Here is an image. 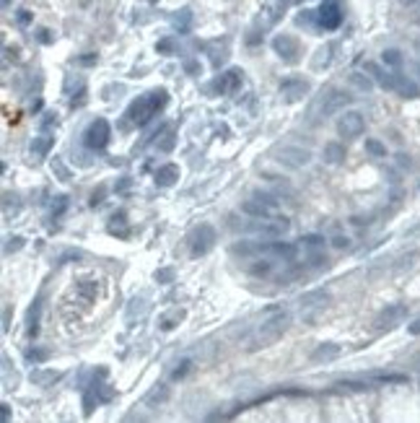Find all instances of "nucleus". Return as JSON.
Masks as SVG:
<instances>
[{
    "label": "nucleus",
    "instance_id": "nucleus-44",
    "mask_svg": "<svg viewBox=\"0 0 420 423\" xmlns=\"http://www.w3.org/2000/svg\"><path fill=\"white\" fill-rule=\"evenodd\" d=\"M402 6H415V3H420V0H400Z\"/></svg>",
    "mask_w": 420,
    "mask_h": 423
},
{
    "label": "nucleus",
    "instance_id": "nucleus-14",
    "mask_svg": "<svg viewBox=\"0 0 420 423\" xmlns=\"http://www.w3.org/2000/svg\"><path fill=\"white\" fill-rule=\"evenodd\" d=\"M373 81H376L381 88H389V91H394V73H387L381 65H376V62H366V68H363Z\"/></svg>",
    "mask_w": 420,
    "mask_h": 423
},
{
    "label": "nucleus",
    "instance_id": "nucleus-10",
    "mask_svg": "<svg viewBox=\"0 0 420 423\" xmlns=\"http://www.w3.org/2000/svg\"><path fill=\"white\" fill-rule=\"evenodd\" d=\"M317 18H319V24H322L327 31H332V29H337V26L342 24V13H340L337 3H332V0H327V3L319 6Z\"/></svg>",
    "mask_w": 420,
    "mask_h": 423
},
{
    "label": "nucleus",
    "instance_id": "nucleus-15",
    "mask_svg": "<svg viewBox=\"0 0 420 423\" xmlns=\"http://www.w3.org/2000/svg\"><path fill=\"white\" fill-rule=\"evenodd\" d=\"M394 91L400 96H405V99H415V96H420V86L412 78H407V76L394 73Z\"/></svg>",
    "mask_w": 420,
    "mask_h": 423
},
{
    "label": "nucleus",
    "instance_id": "nucleus-11",
    "mask_svg": "<svg viewBox=\"0 0 420 423\" xmlns=\"http://www.w3.org/2000/svg\"><path fill=\"white\" fill-rule=\"evenodd\" d=\"M402 317H405V306L402 304H392V306L381 309L379 314H376L373 327H376V330H389V327H394L397 322H400Z\"/></svg>",
    "mask_w": 420,
    "mask_h": 423
},
{
    "label": "nucleus",
    "instance_id": "nucleus-4",
    "mask_svg": "<svg viewBox=\"0 0 420 423\" xmlns=\"http://www.w3.org/2000/svg\"><path fill=\"white\" fill-rule=\"evenodd\" d=\"M329 301H332V296H329L327 291H322V288H317V291H306V294L298 299L301 317L312 320L314 314H322V311L329 306Z\"/></svg>",
    "mask_w": 420,
    "mask_h": 423
},
{
    "label": "nucleus",
    "instance_id": "nucleus-5",
    "mask_svg": "<svg viewBox=\"0 0 420 423\" xmlns=\"http://www.w3.org/2000/svg\"><path fill=\"white\" fill-rule=\"evenodd\" d=\"M213 244H215V229L203 224V226H197L192 234H189V252L192 257H203L213 250Z\"/></svg>",
    "mask_w": 420,
    "mask_h": 423
},
{
    "label": "nucleus",
    "instance_id": "nucleus-45",
    "mask_svg": "<svg viewBox=\"0 0 420 423\" xmlns=\"http://www.w3.org/2000/svg\"><path fill=\"white\" fill-rule=\"evenodd\" d=\"M410 332H415V335H417V332H420V322H415V325L410 327Z\"/></svg>",
    "mask_w": 420,
    "mask_h": 423
},
{
    "label": "nucleus",
    "instance_id": "nucleus-21",
    "mask_svg": "<svg viewBox=\"0 0 420 423\" xmlns=\"http://www.w3.org/2000/svg\"><path fill=\"white\" fill-rule=\"evenodd\" d=\"M270 252L275 257H280V260H293L296 252H298V247H296V244H288V241H273L270 244Z\"/></svg>",
    "mask_w": 420,
    "mask_h": 423
},
{
    "label": "nucleus",
    "instance_id": "nucleus-47",
    "mask_svg": "<svg viewBox=\"0 0 420 423\" xmlns=\"http://www.w3.org/2000/svg\"><path fill=\"white\" fill-rule=\"evenodd\" d=\"M415 50H417V55H420V42H415Z\"/></svg>",
    "mask_w": 420,
    "mask_h": 423
},
{
    "label": "nucleus",
    "instance_id": "nucleus-18",
    "mask_svg": "<svg viewBox=\"0 0 420 423\" xmlns=\"http://www.w3.org/2000/svg\"><path fill=\"white\" fill-rule=\"evenodd\" d=\"M301 244L306 247V252L312 255L314 262H322V257L317 255L319 250H324V236H322V234H306V236L301 239Z\"/></svg>",
    "mask_w": 420,
    "mask_h": 423
},
{
    "label": "nucleus",
    "instance_id": "nucleus-28",
    "mask_svg": "<svg viewBox=\"0 0 420 423\" xmlns=\"http://www.w3.org/2000/svg\"><path fill=\"white\" fill-rule=\"evenodd\" d=\"M257 250H259V247H257L254 241H239L236 247H234V255H254Z\"/></svg>",
    "mask_w": 420,
    "mask_h": 423
},
{
    "label": "nucleus",
    "instance_id": "nucleus-40",
    "mask_svg": "<svg viewBox=\"0 0 420 423\" xmlns=\"http://www.w3.org/2000/svg\"><path fill=\"white\" fill-rule=\"evenodd\" d=\"M0 410H3V413H0V418H3V420H11V408H8V405H3Z\"/></svg>",
    "mask_w": 420,
    "mask_h": 423
},
{
    "label": "nucleus",
    "instance_id": "nucleus-46",
    "mask_svg": "<svg viewBox=\"0 0 420 423\" xmlns=\"http://www.w3.org/2000/svg\"><path fill=\"white\" fill-rule=\"evenodd\" d=\"M415 24H420V8H417V13H415Z\"/></svg>",
    "mask_w": 420,
    "mask_h": 423
},
{
    "label": "nucleus",
    "instance_id": "nucleus-43",
    "mask_svg": "<svg viewBox=\"0 0 420 423\" xmlns=\"http://www.w3.org/2000/svg\"><path fill=\"white\" fill-rule=\"evenodd\" d=\"M184 68H187V73H197V70H200V68H197V62H187Z\"/></svg>",
    "mask_w": 420,
    "mask_h": 423
},
{
    "label": "nucleus",
    "instance_id": "nucleus-36",
    "mask_svg": "<svg viewBox=\"0 0 420 423\" xmlns=\"http://www.w3.org/2000/svg\"><path fill=\"white\" fill-rule=\"evenodd\" d=\"M189 366H192L189 361H182V366H179V369H176V371H174V379H182V376L187 374V369H189Z\"/></svg>",
    "mask_w": 420,
    "mask_h": 423
},
{
    "label": "nucleus",
    "instance_id": "nucleus-19",
    "mask_svg": "<svg viewBox=\"0 0 420 423\" xmlns=\"http://www.w3.org/2000/svg\"><path fill=\"white\" fill-rule=\"evenodd\" d=\"M156 182H159L161 187H171L174 182H179V166H176V164L161 166V169L156 171Z\"/></svg>",
    "mask_w": 420,
    "mask_h": 423
},
{
    "label": "nucleus",
    "instance_id": "nucleus-42",
    "mask_svg": "<svg viewBox=\"0 0 420 423\" xmlns=\"http://www.w3.org/2000/svg\"><path fill=\"white\" fill-rule=\"evenodd\" d=\"M29 18H31V16H29L26 11H21V13H18V21H21V24H29Z\"/></svg>",
    "mask_w": 420,
    "mask_h": 423
},
{
    "label": "nucleus",
    "instance_id": "nucleus-9",
    "mask_svg": "<svg viewBox=\"0 0 420 423\" xmlns=\"http://www.w3.org/2000/svg\"><path fill=\"white\" fill-rule=\"evenodd\" d=\"M280 94H283L285 101H291V104L301 101L309 94V81H303V78H285L280 83Z\"/></svg>",
    "mask_w": 420,
    "mask_h": 423
},
{
    "label": "nucleus",
    "instance_id": "nucleus-41",
    "mask_svg": "<svg viewBox=\"0 0 420 423\" xmlns=\"http://www.w3.org/2000/svg\"><path fill=\"white\" fill-rule=\"evenodd\" d=\"M81 62H83V65H94V62H96V55H86Z\"/></svg>",
    "mask_w": 420,
    "mask_h": 423
},
{
    "label": "nucleus",
    "instance_id": "nucleus-13",
    "mask_svg": "<svg viewBox=\"0 0 420 423\" xmlns=\"http://www.w3.org/2000/svg\"><path fill=\"white\" fill-rule=\"evenodd\" d=\"M241 210H244L247 216H252V218L268 221V218H275V210H278V208L262 203V200H257V197H252V200H247V203H241Z\"/></svg>",
    "mask_w": 420,
    "mask_h": 423
},
{
    "label": "nucleus",
    "instance_id": "nucleus-24",
    "mask_svg": "<svg viewBox=\"0 0 420 423\" xmlns=\"http://www.w3.org/2000/svg\"><path fill=\"white\" fill-rule=\"evenodd\" d=\"M381 60H384L387 68H400V65H402V55H400V50H384Z\"/></svg>",
    "mask_w": 420,
    "mask_h": 423
},
{
    "label": "nucleus",
    "instance_id": "nucleus-25",
    "mask_svg": "<svg viewBox=\"0 0 420 423\" xmlns=\"http://www.w3.org/2000/svg\"><path fill=\"white\" fill-rule=\"evenodd\" d=\"M57 376H60L57 371H34V374H31V382H36V384L44 387V384H52Z\"/></svg>",
    "mask_w": 420,
    "mask_h": 423
},
{
    "label": "nucleus",
    "instance_id": "nucleus-16",
    "mask_svg": "<svg viewBox=\"0 0 420 423\" xmlns=\"http://www.w3.org/2000/svg\"><path fill=\"white\" fill-rule=\"evenodd\" d=\"M241 78H244V73H241L239 68H231V70H226L223 76L218 78V83H215V88L220 94H228V91H234V88L241 83Z\"/></svg>",
    "mask_w": 420,
    "mask_h": 423
},
{
    "label": "nucleus",
    "instance_id": "nucleus-48",
    "mask_svg": "<svg viewBox=\"0 0 420 423\" xmlns=\"http://www.w3.org/2000/svg\"><path fill=\"white\" fill-rule=\"evenodd\" d=\"M150 3H156V0H150Z\"/></svg>",
    "mask_w": 420,
    "mask_h": 423
},
{
    "label": "nucleus",
    "instance_id": "nucleus-26",
    "mask_svg": "<svg viewBox=\"0 0 420 423\" xmlns=\"http://www.w3.org/2000/svg\"><path fill=\"white\" fill-rule=\"evenodd\" d=\"M350 83L356 86V88H361V91H371V88H373V81H371L368 76H363V73H353V76H350Z\"/></svg>",
    "mask_w": 420,
    "mask_h": 423
},
{
    "label": "nucleus",
    "instance_id": "nucleus-33",
    "mask_svg": "<svg viewBox=\"0 0 420 423\" xmlns=\"http://www.w3.org/2000/svg\"><path fill=\"white\" fill-rule=\"evenodd\" d=\"M156 50L166 55V52H171V50H174V42H171V39H164V42H159V44H156Z\"/></svg>",
    "mask_w": 420,
    "mask_h": 423
},
{
    "label": "nucleus",
    "instance_id": "nucleus-34",
    "mask_svg": "<svg viewBox=\"0 0 420 423\" xmlns=\"http://www.w3.org/2000/svg\"><path fill=\"white\" fill-rule=\"evenodd\" d=\"M171 278H174V270H159V273H156V280H159V283H166V280H171Z\"/></svg>",
    "mask_w": 420,
    "mask_h": 423
},
{
    "label": "nucleus",
    "instance_id": "nucleus-22",
    "mask_svg": "<svg viewBox=\"0 0 420 423\" xmlns=\"http://www.w3.org/2000/svg\"><path fill=\"white\" fill-rule=\"evenodd\" d=\"M50 146H52L50 138H34V140H31V156H36V159H44V156H47V151H50Z\"/></svg>",
    "mask_w": 420,
    "mask_h": 423
},
{
    "label": "nucleus",
    "instance_id": "nucleus-39",
    "mask_svg": "<svg viewBox=\"0 0 420 423\" xmlns=\"http://www.w3.org/2000/svg\"><path fill=\"white\" fill-rule=\"evenodd\" d=\"M29 359H31V361H44V359H47V353H39V350H29Z\"/></svg>",
    "mask_w": 420,
    "mask_h": 423
},
{
    "label": "nucleus",
    "instance_id": "nucleus-35",
    "mask_svg": "<svg viewBox=\"0 0 420 423\" xmlns=\"http://www.w3.org/2000/svg\"><path fill=\"white\" fill-rule=\"evenodd\" d=\"M182 317H184V311H174L169 320H164V330H171V322H174V320H182Z\"/></svg>",
    "mask_w": 420,
    "mask_h": 423
},
{
    "label": "nucleus",
    "instance_id": "nucleus-2",
    "mask_svg": "<svg viewBox=\"0 0 420 423\" xmlns=\"http://www.w3.org/2000/svg\"><path fill=\"white\" fill-rule=\"evenodd\" d=\"M166 101H169V94L164 91V88H159V91H153V94L138 99L135 104L130 107V120L135 122V125H145L153 115L159 112V109L166 107Z\"/></svg>",
    "mask_w": 420,
    "mask_h": 423
},
{
    "label": "nucleus",
    "instance_id": "nucleus-29",
    "mask_svg": "<svg viewBox=\"0 0 420 423\" xmlns=\"http://www.w3.org/2000/svg\"><path fill=\"white\" fill-rule=\"evenodd\" d=\"M169 397V392H166V387H156V392H150L148 395V400H145V403L148 405H156V403H164V400Z\"/></svg>",
    "mask_w": 420,
    "mask_h": 423
},
{
    "label": "nucleus",
    "instance_id": "nucleus-12",
    "mask_svg": "<svg viewBox=\"0 0 420 423\" xmlns=\"http://www.w3.org/2000/svg\"><path fill=\"white\" fill-rule=\"evenodd\" d=\"M273 50H275L283 60L293 62V60H296V55H298V42H296L291 34H280V37H275V39H273Z\"/></svg>",
    "mask_w": 420,
    "mask_h": 423
},
{
    "label": "nucleus",
    "instance_id": "nucleus-37",
    "mask_svg": "<svg viewBox=\"0 0 420 423\" xmlns=\"http://www.w3.org/2000/svg\"><path fill=\"white\" fill-rule=\"evenodd\" d=\"M21 244H24V239H21V236H16V239H8V247H6V252H11V250H21Z\"/></svg>",
    "mask_w": 420,
    "mask_h": 423
},
{
    "label": "nucleus",
    "instance_id": "nucleus-32",
    "mask_svg": "<svg viewBox=\"0 0 420 423\" xmlns=\"http://www.w3.org/2000/svg\"><path fill=\"white\" fill-rule=\"evenodd\" d=\"M252 273H254V275H268V273H270V262H254Z\"/></svg>",
    "mask_w": 420,
    "mask_h": 423
},
{
    "label": "nucleus",
    "instance_id": "nucleus-6",
    "mask_svg": "<svg viewBox=\"0 0 420 423\" xmlns=\"http://www.w3.org/2000/svg\"><path fill=\"white\" fill-rule=\"evenodd\" d=\"M363 130H366V120H363L361 112H356V109H350V112H345V115L337 120V135H340L342 140L358 138Z\"/></svg>",
    "mask_w": 420,
    "mask_h": 423
},
{
    "label": "nucleus",
    "instance_id": "nucleus-7",
    "mask_svg": "<svg viewBox=\"0 0 420 423\" xmlns=\"http://www.w3.org/2000/svg\"><path fill=\"white\" fill-rule=\"evenodd\" d=\"M278 161L288 169H303L312 161V151L301 148V146H283V148H278Z\"/></svg>",
    "mask_w": 420,
    "mask_h": 423
},
{
    "label": "nucleus",
    "instance_id": "nucleus-38",
    "mask_svg": "<svg viewBox=\"0 0 420 423\" xmlns=\"http://www.w3.org/2000/svg\"><path fill=\"white\" fill-rule=\"evenodd\" d=\"M332 244H335V247H337V250H342V247H348V244H350V241H348V236H340V234H335Z\"/></svg>",
    "mask_w": 420,
    "mask_h": 423
},
{
    "label": "nucleus",
    "instance_id": "nucleus-17",
    "mask_svg": "<svg viewBox=\"0 0 420 423\" xmlns=\"http://www.w3.org/2000/svg\"><path fill=\"white\" fill-rule=\"evenodd\" d=\"M337 356H340V345H335V343H322V345H317V350L312 353V361L327 364V361H335Z\"/></svg>",
    "mask_w": 420,
    "mask_h": 423
},
{
    "label": "nucleus",
    "instance_id": "nucleus-3",
    "mask_svg": "<svg viewBox=\"0 0 420 423\" xmlns=\"http://www.w3.org/2000/svg\"><path fill=\"white\" fill-rule=\"evenodd\" d=\"M350 101V96L345 91H340V88H332V91H327L324 96L317 99V104L312 107V112H309V117H312V122H319L329 115H335L337 109H342L345 104Z\"/></svg>",
    "mask_w": 420,
    "mask_h": 423
},
{
    "label": "nucleus",
    "instance_id": "nucleus-20",
    "mask_svg": "<svg viewBox=\"0 0 420 423\" xmlns=\"http://www.w3.org/2000/svg\"><path fill=\"white\" fill-rule=\"evenodd\" d=\"M324 161L327 164H342L345 161V146L342 143H337V140H329L327 146H324Z\"/></svg>",
    "mask_w": 420,
    "mask_h": 423
},
{
    "label": "nucleus",
    "instance_id": "nucleus-1",
    "mask_svg": "<svg viewBox=\"0 0 420 423\" xmlns=\"http://www.w3.org/2000/svg\"><path fill=\"white\" fill-rule=\"evenodd\" d=\"M291 327V311H275L273 317H268L257 330H254V335L249 338V350H262V348H270L273 343H278L283 335H285V330Z\"/></svg>",
    "mask_w": 420,
    "mask_h": 423
},
{
    "label": "nucleus",
    "instance_id": "nucleus-8",
    "mask_svg": "<svg viewBox=\"0 0 420 423\" xmlns=\"http://www.w3.org/2000/svg\"><path fill=\"white\" fill-rule=\"evenodd\" d=\"M83 140H86V146L91 148V151H101V148H106V143H109V122L101 120V117H96L91 125H88Z\"/></svg>",
    "mask_w": 420,
    "mask_h": 423
},
{
    "label": "nucleus",
    "instance_id": "nucleus-27",
    "mask_svg": "<svg viewBox=\"0 0 420 423\" xmlns=\"http://www.w3.org/2000/svg\"><path fill=\"white\" fill-rule=\"evenodd\" d=\"M52 174H57V180H60V182H70V171L65 169V164H62L60 159L52 161Z\"/></svg>",
    "mask_w": 420,
    "mask_h": 423
},
{
    "label": "nucleus",
    "instance_id": "nucleus-30",
    "mask_svg": "<svg viewBox=\"0 0 420 423\" xmlns=\"http://www.w3.org/2000/svg\"><path fill=\"white\" fill-rule=\"evenodd\" d=\"M366 151H368L371 156H379V159H381V156H387V148H384L379 140H366Z\"/></svg>",
    "mask_w": 420,
    "mask_h": 423
},
{
    "label": "nucleus",
    "instance_id": "nucleus-23",
    "mask_svg": "<svg viewBox=\"0 0 420 423\" xmlns=\"http://www.w3.org/2000/svg\"><path fill=\"white\" fill-rule=\"evenodd\" d=\"M174 26L179 29V31H189V26H192V13L189 11H179L174 16Z\"/></svg>",
    "mask_w": 420,
    "mask_h": 423
},
{
    "label": "nucleus",
    "instance_id": "nucleus-31",
    "mask_svg": "<svg viewBox=\"0 0 420 423\" xmlns=\"http://www.w3.org/2000/svg\"><path fill=\"white\" fill-rule=\"evenodd\" d=\"M159 140H161V143H159V148H161V151H171V148H174V132H171V130H166Z\"/></svg>",
    "mask_w": 420,
    "mask_h": 423
}]
</instances>
